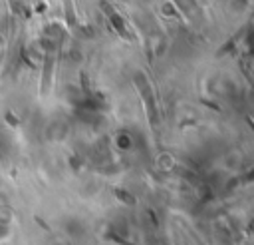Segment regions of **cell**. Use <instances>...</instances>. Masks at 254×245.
Wrapping results in <instances>:
<instances>
[{"label": "cell", "instance_id": "6da1fadb", "mask_svg": "<svg viewBox=\"0 0 254 245\" xmlns=\"http://www.w3.org/2000/svg\"><path fill=\"white\" fill-rule=\"evenodd\" d=\"M135 82H137V86H139V90H141V96H143V100H145V106H147V116H149V120H151V125H153V127H157L159 114H157V108H155V98H153V92H151V88H149V84H147V80H145V78L137 76V78H135Z\"/></svg>", "mask_w": 254, "mask_h": 245}]
</instances>
